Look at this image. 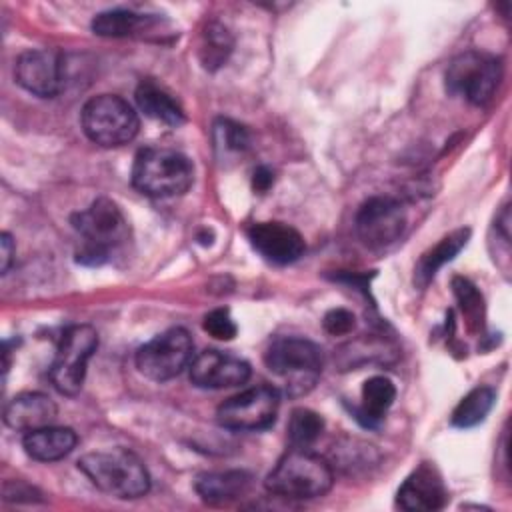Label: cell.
I'll use <instances>...</instances> for the list:
<instances>
[{
	"mask_svg": "<svg viewBox=\"0 0 512 512\" xmlns=\"http://www.w3.org/2000/svg\"><path fill=\"white\" fill-rule=\"evenodd\" d=\"M74 230L82 236L84 244L78 252V262L86 266H100L108 262L110 252L128 240L130 226L120 206L100 196L86 210L72 216Z\"/></svg>",
	"mask_w": 512,
	"mask_h": 512,
	"instance_id": "obj_1",
	"label": "cell"
},
{
	"mask_svg": "<svg viewBox=\"0 0 512 512\" xmlns=\"http://www.w3.org/2000/svg\"><path fill=\"white\" fill-rule=\"evenodd\" d=\"M78 468L100 492L114 498L132 500L150 490L146 466L136 454L124 448L84 454L78 460Z\"/></svg>",
	"mask_w": 512,
	"mask_h": 512,
	"instance_id": "obj_2",
	"label": "cell"
},
{
	"mask_svg": "<svg viewBox=\"0 0 512 512\" xmlns=\"http://www.w3.org/2000/svg\"><path fill=\"white\" fill-rule=\"evenodd\" d=\"M334 482L332 464L308 448L288 450L266 476V490L280 498L308 500L324 496Z\"/></svg>",
	"mask_w": 512,
	"mask_h": 512,
	"instance_id": "obj_3",
	"label": "cell"
},
{
	"mask_svg": "<svg viewBox=\"0 0 512 512\" xmlns=\"http://www.w3.org/2000/svg\"><path fill=\"white\" fill-rule=\"evenodd\" d=\"M194 182L192 160L172 148H142L132 166V184L150 198L184 194Z\"/></svg>",
	"mask_w": 512,
	"mask_h": 512,
	"instance_id": "obj_4",
	"label": "cell"
},
{
	"mask_svg": "<svg viewBox=\"0 0 512 512\" xmlns=\"http://www.w3.org/2000/svg\"><path fill=\"white\" fill-rule=\"evenodd\" d=\"M266 368L286 382L290 396L306 394L322 372V350L298 336H280L264 352Z\"/></svg>",
	"mask_w": 512,
	"mask_h": 512,
	"instance_id": "obj_5",
	"label": "cell"
},
{
	"mask_svg": "<svg viewBox=\"0 0 512 512\" xmlns=\"http://www.w3.org/2000/svg\"><path fill=\"white\" fill-rule=\"evenodd\" d=\"M80 122L84 134L98 146L116 148L134 140L140 128L136 110L116 94H100L90 98L82 112Z\"/></svg>",
	"mask_w": 512,
	"mask_h": 512,
	"instance_id": "obj_6",
	"label": "cell"
},
{
	"mask_svg": "<svg viewBox=\"0 0 512 512\" xmlns=\"http://www.w3.org/2000/svg\"><path fill=\"white\" fill-rule=\"evenodd\" d=\"M500 78L502 66L494 56L468 50L452 58L444 74V84L452 96L474 106H484L492 100Z\"/></svg>",
	"mask_w": 512,
	"mask_h": 512,
	"instance_id": "obj_7",
	"label": "cell"
},
{
	"mask_svg": "<svg viewBox=\"0 0 512 512\" xmlns=\"http://www.w3.org/2000/svg\"><path fill=\"white\" fill-rule=\"evenodd\" d=\"M98 348V334L88 324L68 326L58 342L50 380L64 396H76L84 384L86 364Z\"/></svg>",
	"mask_w": 512,
	"mask_h": 512,
	"instance_id": "obj_8",
	"label": "cell"
},
{
	"mask_svg": "<svg viewBox=\"0 0 512 512\" xmlns=\"http://www.w3.org/2000/svg\"><path fill=\"white\" fill-rule=\"evenodd\" d=\"M194 342L188 330L170 328L136 350V368L154 382L176 378L194 358Z\"/></svg>",
	"mask_w": 512,
	"mask_h": 512,
	"instance_id": "obj_9",
	"label": "cell"
},
{
	"mask_svg": "<svg viewBox=\"0 0 512 512\" xmlns=\"http://www.w3.org/2000/svg\"><path fill=\"white\" fill-rule=\"evenodd\" d=\"M278 408V390L260 384L224 400L216 410V420L228 430H264L276 420Z\"/></svg>",
	"mask_w": 512,
	"mask_h": 512,
	"instance_id": "obj_10",
	"label": "cell"
},
{
	"mask_svg": "<svg viewBox=\"0 0 512 512\" xmlns=\"http://www.w3.org/2000/svg\"><path fill=\"white\" fill-rule=\"evenodd\" d=\"M406 226V212L396 198L372 196L356 214V234L364 246L380 250L396 242Z\"/></svg>",
	"mask_w": 512,
	"mask_h": 512,
	"instance_id": "obj_11",
	"label": "cell"
},
{
	"mask_svg": "<svg viewBox=\"0 0 512 512\" xmlns=\"http://www.w3.org/2000/svg\"><path fill=\"white\" fill-rule=\"evenodd\" d=\"M16 82L34 96L54 98L66 84V62L56 50L22 52L14 66Z\"/></svg>",
	"mask_w": 512,
	"mask_h": 512,
	"instance_id": "obj_12",
	"label": "cell"
},
{
	"mask_svg": "<svg viewBox=\"0 0 512 512\" xmlns=\"http://www.w3.org/2000/svg\"><path fill=\"white\" fill-rule=\"evenodd\" d=\"M250 372L246 360L220 350H204L190 362V380L198 388L208 390L244 384L250 378Z\"/></svg>",
	"mask_w": 512,
	"mask_h": 512,
	"instance_id": "obj_13",
	"label": "cell"
},
{
	"mask_svg": "<svg viewBox=\"0 0 512 512\" xmlns=\"http://www.w3.org/2000/svg\"><path fill=\"white\" fill-rule=\"evenodd\" d=\"M448 500L446 484L438 468L430 462H422L402 482L396 494V504L408 512H432L444 508Z\"/></svg>",
	"mask_w": 512,
	"mask_h": 512,
	"instance_id": "obj_14",
	"label": "cell"
},
{
	"mask_svg": "<svg viewBox=\"0 0 512 512\" xmlns=\"http://www.w3.org/2000/svg\"><path fill=\"white\" fill-rule=\"evenodd\" d=\"M250 244L268 262L284 266L296 262L304 254L302 234L284 222H256L248 230Z\"/></svg>",
	"mask_w": 512,
	"mask_h": 512,
	"instance_id": "obj_15",
	"label": "cell"
},
{
	"mask_svg": "<svg viewBox=\"0 0 512 512\" xmlns=\"http://www.w3.org/2000/svg\"><path fill=\"white\" fill-rule=\"evenodd\" d=\"M58 408L54 400L42 392H22L4 408V424L16 432H32L50 426L56 420Z\"/></svg>",
	"mask_w": 512,
	"mask_h": 512,
	"instance_id": "obj_16",
	"label": "cell"
},
{
	"mask_svg": "<svg viewBox=\"0 0 512 512\" xmlns=\"http://www.w3.org/2000/svg\"><path fill=\"white\" fill-rule=\"evenodd\" d=\"M76 432L64 426H44L26 432L22 446L26 454L38 462H54L68 456L76 446Z\"/></svg>",
	"mask_w": 512,
	"mask_h": 512,
	"instance_id": "obj_17",
	"label": "cell"
},
{
	"mask_svg": "<svg viewBox=\"0 0 512 512\" xmlns=\"http://www.w3.org/2000/svg\"><path fill=\"white\" fill-rule=\"evenodd\" d=\"M194 488L210 504H230L250 492L252 476L244 470L208 472L196 478Z\"/></svg>",
	"mask_w": 512,
	"mask_h": 512,
	"instance_id": "obj_18",
	"label": "cell"
},
{
	"mask_svg": "<svg viewBox=\"0 0 512 512\" xmlns=\"http://www.w3.org/2000/svg\"><path fill=\"white\" fill-rule=\"evenodd\" d=\"M160 24L158 18L148 14H138L132 10H104L94 16L92 30L104 38H126V36H144L150 34Z\"/></svg>",
	"mask_w": 512,
	"mask_h": 512,
	"instance_id": "obj_19",
	"label": "cell"
},
{
	"mask_svg": "<svg viewBox=\"0 0 512 512\" xmlns=\"http://www.w3.org/2000/svg\"><path fill=\"white\" fill-rule=\"evenodd\" d=\"M470 238V230L468 228H458L450 234H446L444 238H440L438 244H434L430 250H426L420 260L416 262L414 268V284H418L420 288H426L428 282L436 276V272L450 260H454V256L466 246Z\"/></svg>",
	"mask_w": 512,
	"mask_h": 512,
	"instance_id": "obj_20",
	"label": "cell"
},
{
	"mask_svg": "<svg viewBox=\"0 0 512 512\" xmlns=\"http://www.w3.org/2000/svg\"><path fill=\"white\" fill-rule=\"evenodd\" d=\"M360 398L362 402L356 408V420L366 428H376L394 404L396 386L386 376H372L362 384Z\"/></svg>",
	"mask_w": 512,
	"mask_h": 512,
	"instance_id": "obj_21",
	"label": "cell"
},
{
	"mask_svg": "<svg viewBox=\"0 0 512 512\" xmlns=\"http://www.w3.org/2000/svg\"><path fill=\"white\" fill-rule=\"evenodd\" d=\"M136 104L144 116L162 122L166 126H180L186 116L182 106L162 86L152 80H142L136 88Z\"/></svg>",
	"mask_w": 512,
	"mask_h": 512,
	"instance_id": "obj_22",
	"label": "cell"
},
{
	"mask_svg": "<svg viewBox=\"0 0 512 512\" xmlns=\"http://www.w3.org/2000/svg\"><path fill=\"white\" fill-rule=\"evenodd\" d=\"M496 394L490 386H478L470 390L454 408L450 422L456 428H472L480 424L492 410Z\"/></svg>",
	"mask_w": 512,
	"mask_h": 512,
	"instance_id": "obj_23",
	"label": "cell"
},
{
	"mask_svg": "<svg viewBox=\"0 0 512 512\" xmlns=\"http://www.w3.org/2000/svg\"><path fill=\"white\" fill-rule=\"evenodd\" d=\"M324 420L310 408H296L288 420V440L292 448H310L322 434Z\"/></svg>",
	"mask_w": 512,
	"mask_h": 512,
	"instance_id": "obj_24",
	"label": "cell"
},
{
	"mask_svg": "<svg viewBox=\"0 0 512 512\" xmlns=\"http://www.w3.org/2000/svg\"><path fill=\"white\" fill-rule=\"evenodd\" d=\"M230 50H232V36H230V32L222 24H218V22L208 24L206 30H204L202 48H200L202 64L208 70H214V68H218V66H222L226 62Z\"/></svg>",
	"mask_w": 512,
	"mask_h": 512,
	"instance_id": "obj_25",
	"label": "cell"
},
{
	"mask_svg": "<svg viewBox=\"0 0 512 512\" xmlns=\"http://www.w3.org/2000/svg\"><path fill=\"white\" fill-rule=\"evenodd\" d=\"M452 288L456 294V300L464 312V316L468 318L470 326H482V296L476 290V286L466 280V278H454L452 280Z\"/></svg>",
	"mask_w": 512,
	"mask_h": 512,
	"instance_id": "obj_26",
	"label": "cell"
},
{
	"mask_svg": "<svg viewBox=\"0 0 512 512\" xmlns=\"http://www.w3.org/2000/svg\"><path fill=\"white\" fill-rule=\"evenodd\" d=\"M216 134H218V140L220 144L226 148V150H232V152H242L248 148L250 144V134L248 130L238 124V122H232V120H220L216 124Z\"/></svg>",
	"mask_w": 512,
	"mask_h": 512,
	"instance_id": "obj_27",
	"label": "cell"
},
{
	"mask_svg": "<svg viewBox=\"0 0 512 512\" xmlns=\"http://www.w3.org/2000/svg\"><path fill=\"white\" fill-rule=\"evenodd\" d=\"M202 326L216 340H232L236 336V332H238L236 322L232 320V316H230V312L226 308H216V310L208 312L204 316Z\"/></svg>",
	"mask_w": 512,
	"mask_h": 512,
	"instance_id": "obj_28",
	"label": "cell"
},
{
	"mask_svg": "<svg viewBox=\"0 0 512 512\" xmlns=\"http://www.w3.org/2000/svg\"><path fill=\"white\" fill-rule=\"evenodd\" d=\"M356 324V318L350 310L346 308H332L330 312H326L322 326L330 336H344L348 332H352Z\"/></svg>",
	"mask_w": 512,
	"mask_h": 512,
	"instance_id": "obj_29",
	"label": "cell"
},
{
	"mask_svg": "<svg viewBox=\"0 0 512 512\" xmlns=\"http://www.w3.org/2000/svg\"><path fill=\"white\" fill-rule=\"evenodd\" d=\"M2 494H4V500H26V502H32V500H38V492L36 488L24 484V482H4V488H2Z\"/></svg>",
	"mask_w": 512,
	"mask_h": 512,
	"instance_id": "obj_30",
	"label": "cell"
},
{
	"mask_svg": "<svg viewBox=\"0 0 512 512\" xmlns=\"http://www.w3.org/2000/svg\"><path fill=\"white\" fill-rule=\"evenodd\" d=\"M14 254H16V246H14V240L8 232H2L0 236V266H2V274L8 272L12 260H14Z\"/></svg>",
	"mask_w": 512,
	"mask_h": 512,
	"instance_id": "obj_31",
	"label": "cell"
},
{
	"mask_svg": "<svg viewBox=\"0 0 512 512\" xmlns=\"http://www.w3.org/2000/svg\"><path fill=\"white\" fill-rule=\"evenodd\" d=\"M272 182H274V174H272L270 168L258 166V168L254 170V174H252V186H254L256 192H266V190L272 186Z\"/></svg>",
	"mask_w": 512,
	"mask_h": 512,
	"instance_id": "obj_32",
	"label": "cell"
}]
</instances>
